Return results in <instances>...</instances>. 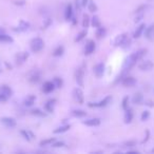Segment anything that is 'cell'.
<instances>
[{
	"label": "cell",
	"mask_w": 154,
	"mask_h": 154,
	"mask_svg": "<svg viewBox=\"0 0 154 154\" xmlns=\"http://www.w3.org/2000/svg\"><path fill=\"white\" fill-rule=\"evenodd\" d=\"M128 38V35L126 33L125 34H121V35H118L116 38H115V41H114V44L116 47H121L122 43L126 41V39Z\"/></svg>",
	"instance_id": "5bb4252c"
},
{
	"label": "cell",
	"mask_w": 154,
	"mask_h": 154,
	"mask_svg": "<svg viewBox=\"0 0 154 154\" xmlns=\"http://www.w3.org/2000/svg\"><path fill=\"white\" fill-rule=\"evenodd\" d=\"M40 79H41V73L39 71L32 72V74H31L30 77H29V80H30V82H32V83L39 82Z\"/></svg>",
	"instance_id": "7c38bea8"
},
{
	"label": "cell",
	"mask_w": 154,
	"mask_h": 154,
	"mask_svg": "<svg viewBox=\"0 0 154 154\" xmlns=\"http://www.w3.org/2000/svg\"><path fill=\"white\" fill-rule=\"evenodd\" d=\"M107 34V30L104 28V27H99V28H97V31H96V36H97V38H104L105 36H106Z\"/></svg>",
	"instance_id": "7402d4cb"
},
{
	"label": "cell",
	"mask_w": 154,
	"mask_h": 154,
	"mask_svg": "<svg viewBox=\"0 0 154 154\" xmlns=\"http://www.w3.org/2000/svg\"><path fill=\"white\" fill-rule=\"evenodd\" d=\"M136 145V143L134 142V140H129V142H126L125 143V146L126 147H133Z\"/></svg>",
	"instance_id": "f35d334b"
},
{
	"label": "cell",
	"mask_w": 154,
	"mask_h": 154,
	"mask_svg": "<svg viewBox=\"0 0 154 154\" xmlns=\"http://www.w3.org/2000/svg\"><path fill=\"white\" fill-rule=\"evenodd\" d=\"M83 77H85V71L82 68H79L75 73V80L79 87H83Z\"/></svg>",
	"instance_id": "5b68a950"
},
{
	"label": "cell",
	"mask_w": 154,
	"mask_h": 154,
	"mask_svg": "<svg viewBox=\"0 0 154 154\" xmlns=\"http://www.w3.org/2000/svg\"><path fill=\"white\" fill-rule=\"evenodd\" d=\"M91 24L93 25L94 28H99V27H101V22L97 16H94V17L91 19Z\"/></svg>",
	"instance_id": "83f0119b"
},
{
	"label": "cell",
	"mask_w": 154,
	"mask_h": 154,
	"mask_svg": "<svg viewBox=\"0 0 154 154\" xmlns=\"http://www.w3.org/2000/svg\"><path fill=\"white\" fill-rule=\"evenodd\" d=\"M154 67V63L151 60H146L143 61V63H140L138 66V68L142 70V71H150L152 68Z\"/></svg>",
	"instance_id": "4fadbf2b"
},
{
	"label": "cell",
	"mask_w": 154,
	"mask_h": 154,
	"mask_svg": "<svg viewBox=\"0 0 154 154\" xmlns=\"http://www.w3.org/2000/svg\"><path fill=\"white\" fill-rule=\"evenodd\" d=\"M0 120H1V122H2L5 127H8V128H13V127L16 126V120L15 118H13V117H2Z\"/></svg>",
	"instance_id": "9c48e42d"
},
{
	"label": "cell",
	"mask_w": 154,
	"mask_h": 154,
	"mask_svg": "<svg viewBox=\"0 0 154 154\" xmlns=\"http://www.w3.org/2000/svg\"><path fill=\"white\" fill-rule=\"evenodd\" d=\"M5 33V30L3 28H0V34H3Z\"/></svg>",
	"instance_id": "ee69618b"
},
{
	"label": "cell",
	"mask_w": 154,
	"mask_h": 154,
	"mask_svg": "<svg viewBox=\"0 0 154 154\" xmlns=\"http://www.w3.org/2000/svg\"><path fill=\"white\" fill-rule=\"evenodd\" d=\"M80 2H81V5H82V6H86V5H88L89 0H81Z\"/></svg>",
	"instance_id": "b9f144b4"
},
{
	"label": "cell",
	"mask_w": 154,
	"mask_h": 154,
	"mask_svg": "<svg viewBox=\"0 0 154 154\" xmlns=\"http://www.w3.org/2000/svg\"><path fill=\"white\" fill-rule=\"evenodd\" d=\"M149 116H150V113H149V111H144L143 112V114H142V120L143 121H145V120H147V119L149 118Z\"/></svg>",
	"instance_id": "74e56055"
},
{
	"label": "cell",
	"mask_w": 154,
	"mask_h": 154,
	"mask_svg": "<svg viewBox=\"0 0 154 154\" xmlns=\"http://www.w3.org/2000/svg\"><path fill=\"white\" fill-rule=\"evenodd\" d=\"M145 36L148 39H152L154 36V24H151L149 28H146V32H145Z\"/></svg>",
	"instance_id": "44dd1931"
},
{
	"label": "cell",
	"mask_w": 154,
	"mask_h": 154,
	"mask_svg": "<svg viewBox=\"0 0 154 154\" xmlns=\"http://www.w3.org/2000/svg\"><path fill=\"white\" fill-rule=\"evenodd\" d=\"M36 97L34 95H29L27 98L24 99V106L27 107H31L32 105L34 104V101H35Z\"/></svg>",
	"instance_id": "603a6c76"
},
{
	"label": "cell",
	"mask_w": 154,
	"mask_h": 154,
	"mask_svg": "<svg viewBox=\"0 0 154 154\" xmlns=\"http://www.w3.org/2000/svg\"><path fill=\"white\" fill-rule=\"evenodd\" d=\"M95 48L96 46L94 40H88V42H87L86 44V48H85V54H86V55H91L94 51H95Z\"/></svg>",
	"instance_id": "ba28073f"
},
{
	"label": "cell",
	"mask_w": 154,
	"mask_h": 154,
	"mask_svg": "<svg viewBox=\"0 0 154 154\" xmlns=\"http://www.w3.org/2000/svg\"><path fill=\"white\" fill-rule=\"evenodd\" d=\"M52 146H53L54 148H59V147H63V146H64V144H63L62 142H56V143H54Z\"/></svg>",
	"instance_id": "ab89813d"
},
{
	"label": "cell",
	"mask_w": 154,
	"mask_h": 154,
	"mask_svg": "<svg viewBox=\"0 0 154 154\" xmlns=\"http://www.w3.org/2000/svg\"><path fill=\"white\" fill-rule=\"evenodd\" d=\"M0 73H1V70H0Z\"/></svg>",
	"instance_id": "f6af8a7d"
},
{
	"label": "cell",
	"mask_w": 154,
	"mask_h": 154,
	"mask_svg": "<svg viewBox=\"0 0 154 154\" xmlns=\"http://www.w3.org/2000/svg\"><path fill=\"white\" fill-rule=\"evenodd\" d=\"M55 88L56 87H55V85H54L53 81H46V82L43 83L42 91L44 92V93H52Z\"/></svg>",
	"instance_id": "8fae6325"
},
{
	"label": "cell",
	"mask_w": 154,
	"mask_h": 154,
	"mask_svg": "<svg viewBox=\"0 0 154 154\" xmlns=\"http://www.w3.org/2000/svg\"><path fill=\"white\" fill-rule=\"evenodd\" d=\"M31 114H32V115H35V116H39V117L46 116V113L42 112L41 110H39V109H34V110H32V111H31Z\"/></svg>",
	"instance_id": "f1b7e54d"
},
{
	"label": "cell",
	"mask_w": 154,
	"mask_h": 154,
	"mask_svg": "<svg viewBox=\"0 0 154 154\" xmlns=\"http://www.w3.org/2000/svg\"><path fill=\"white\" fill-rule=\"evenodd\" d=\"M86 36H87V31H81L80 33L77 35V37L74 39V41H75V42H79V41L82 40V39L86 37Z\"/></svg>",
	"instance_id": "1f68e13d"
},
{
	"label": "cell",
	"mask_w": 154,
	"mask_h": 154,
	"mask_svg": "<svg viewBox=\"0 0 154 154\" xmlns=\"http://www.w3.org/2000/svg\"><path fill=\"white\" fill-rule=\"evenodd\" d=\"M55 142V138H49V139H43V140H41L40 143H39V145L40 146H48V145H52V143Z\"/></svg>",
	"instance_id": "836d02e7"
},
{
	"label": "cell",
	"mask_w": 154,
	"mask_h": 154,
	"mask_svg": "<svg viewBox=\"0 0 154 154\" xmlns=\"http://www.w3.org/2000/svg\"><path fill=\"white\" fill-rule=\"evenodd\" d=\"M15 4H21V5H23V4H24V1H15Z\"/></svg>",
	"instance_id": "7bdbcfd3"
},
{
	"label": "cell",
	"mask_w": 154,
	"mask_h": 154,
	"mask_svg": "<svg viewBox=\"0 0 154 154\" xmlns=\"http://www.w3.org/2000/svg\"><path fill=\"white\" fill-rule=\"evenodd\" d=\"M53 82H54V85H55L56 88H61L62 85H63V80L60 78V77H55L54 80H53Z\"/></svg>",
	"instance_id": "d6a6232c"
},
{
	"label": "cell",
	"mask_w": 154,
	"mask_h": 154,
	"mask_svg": "<svg viewBox=\"0 0 154 154\" xmlns=\"http://www.w3.org/2000/svg\"><path fill=\"white\" fill-rule=\"evenodd\" d=\"M0 41L1 42H13V38L11 37L10 35H6L5 33H3V34H0Z\"/></svg>",
	"instance_id": "d4e9b609"
},
{
	"label": "cell",
	"mask_w": 154,
	"mask_h": 154,
	"mask_svg": "<svg viewBox=\"0 0 154 154\" xmlns=\"http://www.w3.org/2000/svg\"><path fill=\"white\" fill-rule=\"evenodd\" d=\"M55 99H52V100H49L48 102H47V105H46V110L48 112H53V107H52V105L55 102Z\"/></svg>",
	"instance_id": "e575fe53"
},
{
	"label": "cell",
	"mask_w": 154,
	"mask_h": 154,
	"mask_svg": "<svg viewBox=\"0 0 154 154\" xmlns=\"http://www.w3.org/2000/svg\"><path fill=\"white\" fill-rule=\"evenodd\" d=\"M0 92L2 94H4L6 97H11L13 94V90L10 88L9 86H5V85H3V86L0 87Z\"/></svg>",
	"instance_id": "ac0fdd59"
},
{
	"label": "cell",
	"mask_w": 154,
	"mask_h": 154,
	"mask_svg": "<svg viewBox=\"0 0 154 154\" xmlns=\"http://www.w3.org/2000/svg\"><path fill=\"white\" fill-rule=\"evenodd\" d=\"M8 98H9V97H6L4 94L0 93V102H4V101L8 100Z\"/></svg>",
	"instance_id": "60d3db41"
},
{
	"label": "cell",
	"mask_w": 154,
	"mask_h": 154,
	"mask_svg": "<svg viewBox=\"0 0 154 154\" xmlns=\"http://www.w3.org/2000/svg\"><path fill=\"white\" fill-rule=\"evenodd\" d=\"M121 83H122L125 87L131 88V87H133V86L136 85V79L134 78V77H132V76H126V77L121 80Z\"/></svg>",
	"instance_id": "52a82bcc"
},
{
	"label": "cell",
	"mask_w": 154,
	"mask_h": 154,
	"mask_svg": "<svg viewBox=\"0 0 154 154\" xmlns=\"http://www.w3.org/2000/svg\"><path fill=\"white\" fill-rule=\"evenodd\" d=\"M112 100V96L111 95H108L107 97H105L102 100H100L99 102H97V104H93V102H89L88 106L89 107H98V108H104V107L108 106L110 102H111Z\"/></svg>",
	"instance_id": "3957f363"
},
{
	"label": "cell",
	"mask_w": 154,
	"mask_h": 154,
	"mask_svg": "<svg viewBox=\"0 0 154 154\" xmlns=\"http://www.w3.org/2000/svg\"><path fill=\"white\" fill-rule=\"evenodd\" d=\"M71 128V126L70 125H66V126H62V127H59V128H57V129L54 130V133L55 134H58V133H63V132H67L69 129Z\"/></svg>",
	"instance_id": "484cf974"
},
{
	"label": "cell",
	"mask_w": 154,
	"mask_h": 154,
	"mask_svg": "<svg viewBox=\"0 0 154 154\" xmlns=\"http://www.w3.org/2000/svg\"><path fill=\"white\" fill-rule=\"evenodd\" d=\"M28 57H29L28 52H19V53H17V55L15 56L16 64H17V66H21V64L28 59Z\"/></svg>",
	"instance_id": "277c9868"
},
{
	"label": "cell",
	"mask_w": 154,
	"mask_h": 154,
	"mask_svg": "<svg viewBox=\"0 0 154 154\" xmlns=\"http://www.w3.org/2000/svg\"><path fill=\"white\" fill-rule=\"evenodd\" d=\"M30 47H31L32 52L38 53V52H40V51L44 48V41H43L40 37L33 38L30 42Z\"/></svg>",
	"instance_id": "7a4b0ae2"
},
{
	"label": "cell",
	"mask_w": 154,
	"mask_h": 154,
	"mask_svg": "<svg viewBox=\"0 0 154 154\" xmlns=\"http://www.w3.org/2000/svg\"><path fill=\"white\" fill-rule=\"evenodd\" d=\"M73 97L78 104H83V92L80 88H76L73 90Z\"/></svg>",
	"instance_id": "8992f818"
},
{
	"label": "cell",
	"mask_w": 154,
	"mask_h": 154,
	"mask_svg": "<svg viewBox=\"0 0 154 154\" xmlns=\"http://www.w3.org/2000/svg\"><path fill=\"white\" fill-rule=\"evenodd\" d=\"M63 52H64V48H63L62 46H59L54 50L53 56H55V57H60V56H62Z\"/></svg>",
	"instance_id": "cb8c5ba5"
},
{
	"label": "cell",
	"mask_w": 154,
	"mask_h": 154,
	"mask_svg": "<svg viewBox=\"0 0 154 154\" xmlns=\"http://www.w3.org/2000/svg\"><path fill=\"white\" fill-rule=\"evenodd\" d=\"M132 101H133V104L135 105H142L143 101H144V95H143L140 92L135 93L133 96V98H132Z\"/></svg>",
	"instance_id": "9a60e30c"
},
{
	"label": "cell",
	"mask_w": 154,
	"mask_h": 154,
	"mask_svg": "<svg viewBox=\"0 0 154 154\" xmlns=\"http://www.w3.org/2000/svg\"><path fill=\"white\" fill-rule=\"evenodd\" d=\"M88 9H89V11H90V12H92V13L96 12V11L98 10V8H97V5H96V3L94 2V1H89V3H88Z\"/></svg>",
	"instance_id": "f546056e"
},
{
	"label": "cell",
	"mask_w": 154,
	"mask_h": 154,
	"mask_svg": "<svg viewBox=\"0 0 154 154\" xmlns=\"http://www.w3.org/2000/svg\"><path fill=\"white\" fill-rule=\"evenodd\" d=\"M146 54H147V49H142V50H138L137 52L132 53L131 55L128 56L124 61V66H122L124 71H129V70H131V69L136 64L137 61H138L139 59H142Z\"/></svg>",
	"instance_id": "6da1fadb"
},
{
	"label": "cell",
	"mask_w": 154,
	"mask_h": 154,
	"mask_svg": "<svg viewBox=\"0 0 154 154\" xmlns=\"http://www.w3.org/2000/svg\"><path fill=\"white\" fill-rule=\"evenodd\" d=\"M133 119V112H132L131 109H127L126 110V114H125V122L126 124H130Z\"/></svg>",
	"instance_id": "ffe728a7"
},
{
	"label": "cell",
	"mask_w": 154,
	"mask_h": 154,
	"mask_svg": "<svg viewBox=\"0 0 154 154\" xmlns=\"http://www.w3.org/2000/svg\"><path fill=\"white\" fill-rule=\"evenodd\" d=\"M105 63H97L95 67H94V73L97 77H101V76L105 74Z\"/></svg>",
	"instance_id": "30bf717a"
},
{
	"label": "cell",
	"mask_w": 154,
	"mask_h": 154,
	"mask_svg": "<svg viewBox=\"0 0 154 154\" xmlns=\"http://www.w3.org/2000/svg\"><path fill=\"white\" fill-rule=\"evenodd\" d=\"M145 30H146V24H145V23H142V24L139 25L138 28L136 29V31L134 32L133 37H134V38H139L140 36H142L143 32H144Z\"/></svg>",
	"instance_id": "d6986e66"
},
{
	"label": "cell",
	"mask_w": 154,
	"mask_h": 154,
	"mask_svg": "<svg viewBox=\"0 0 154 154\" xmlns=\"http://www.w3.org/2000/svg\"><path fill=\"white\" fill-rule=\"evenodd\" d=\"M73 17V6L72 4H68L66 8V12H64V18L66 20H71Z\"/></svg>",
	"instance_id": "2e32d148"
},
{
	"label": "cell",
	"mask_w": 154,
	"mask_h": 154,
	"mask_svg": "<svg viewBox=\"0 0 154 154\" xmlns=\"http://www.w3.org/2000/svg\"><path fill=\"white\" fill-rule=\"evenodd\" d=\"M122 109L124 110H127L128 109V106H129V97L128 96H126V97H124V99H122Z\"/></svg>",
	"instance_id": "8d00e7d4"
},
{
	"label": "cell",
	"mask_w": 154,
	"mask_h": 154,
	"mask_svg": "<svg viewBox=\"0 0 154 154\" xmlns=\"http://www.w3.org/2000/svg\"><path fill=\"white\" fill-rule=\"evenodd\" d=\"M21 134H22L23 137H24V138L27 139L28 142H30V140H31V137H33V136H34V135H33L32 133H31V132L24 131V130H22V131H21Z\"/></svg>",
	"instance_id": "d590c367"
},
{
	"label": "cell",
	"mask_w": 154,
	"mask_h": 154,
	"mask_svg": "<svg viewBox=\"0 0 154 154\" xmlns=\"http://www.w3.org/2000/svg\"><path fill=\"white\" fill-rule=\"evenodd\" d=\"M90 17H89L88 14H85L83 15V20H82V25H83V28H89V25H90Z\"/></svg>",
	"instance_id": "4dcf8cb0"
},
{
	"label": "cell",
	"mask_w": 154,
	"mask_h": 154,
	"mask_svg": "<svg viewBox=\"0 0 154 154\" xmlns=\"http://www.w3.org/2000/svg\"><path fill=\"white\" fill-rule=\"evenodd\" d=\"M83 124L86 126L89 127H97L100 125V119L99 118H91V119H88V120L83 121Z\"/></svg>",
	"instance_id": "e0dca14e"
},
{
	"label": "cell",
	"mask_w": 154,
	"mask_h": 154,
	"mask_svg": "<svg viewBox=\"0 0 154 154\" xmlns=\"http://www.w3.org/2000/svg\"><path fill=\"white\" fill-rule=\"evenodd\" d=\"M72 115L75 117H85L87 116V112L82 111V110H73L72 111Z\"/></svg>",
	"instance_id": "4316f807"
}]
</instances>
